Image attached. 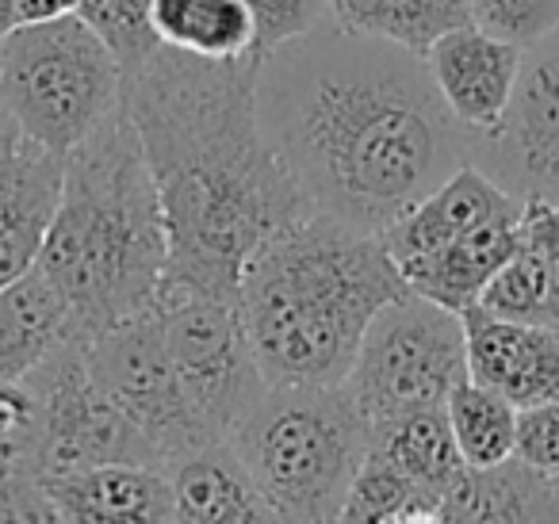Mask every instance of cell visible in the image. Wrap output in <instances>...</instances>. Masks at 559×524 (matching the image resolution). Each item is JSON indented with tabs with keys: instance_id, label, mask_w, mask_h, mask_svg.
Segmentation results:
<instances>
[{
	"instance_id": "1",
	"label": "cell",
	"mask_w": 559,
	"mask_h": 524,
	"mask_svg": "<svg viewBox=\"0 0 559 524\" xmlns=\"http://www.w3.org/2000/svg\"><path fill=\"white\" fill-rule=\"evenodd\" d=\"M257 108L314 211L368 234L472 162L418 50L322 20L261 58Z\"/></svg>"
},
{
	"instance_id": "2",
	"label": "cell",
	"mask_w": 559,
	"mask_h": 524,
	"mask_svg": "<svg viewBox=\"0 0 559 524\" xmlns=\"http://www.w3.org/2000/svg\"><path fill=\"white\" fill-rule=\"evenodd\" d=\"M257 78V55L218 62L162 43L127 81V111L162 192L169 279L238 291L249 257L314 211L264 131Z\"/></svg>"
},
{
	"instance_id": "3",
	"label": "cell",
	"mask_w": 559,
	"mask_h": 524,
	"mask_svg": "<svg viewBox=\"0 0 559 524\" xmlns=\"http://www.w3.org/2000/svg\"><path fill=\"white\" fill-rule=\"evenodd\" d=\"M380 234L311 211L246 261L238 307L269 386H342L372 318L406 295Z\"/></svg>"
},
{
	"instance_id": "4",
	"label": "cell",
	"mask_w": 559,
	"mask_h": 524,
	"mask_svg": "<svg viewBox=\"0 0 559 524\" xmlns=\"http://www.w3.org/2000/svg\"><path fill=\"white\" fill-rule=\"evenodd\" d=\"M39 269L62 287L85 337L154 307L169 269V230L127 104L66 154Z\"/></svg>"
},
{
	"instance_id": "5",
	"label": "cell",
	"mask_w": 559,
	"mask_h": 524,
	"mask_svg": "<svg viewBox=\"0 0 559 524\" xmlns=\"http://www.w3.org/2000/svg\"><path fill=\"white\" fill-rule=\"evenodd\" d=\"M276 521L326 524L342 516L372 429L342 386H269L226 437Z\"/></svg>"
},
{
	"instance_id": "6",
	"label": "cell",
	"mask_w": 559,
	"mask_h": 524,
	"mask_svg": "<svg viewBox=\"0 0 559 524\" xmlns=\"http://www.w3.org/2000/svg\"><path fill=\"white\" fill-rule=\"evenodd\" d=\"M123 104V70L78 12L24 24L0 39V108L55 154L81 146Z\"/></svg>"
},
{
	"instance_id": "7",
	"label": "cell",
	"mask_w": 559,
	"mask_h": 524,
	"mask_svg": "<svg viewBox=\"0 0 559 524\" xmlns=\"http://www.w3.org/2000/svg\"><path fill=\"white\" fill-rule=\"evenodd\" d=\"M464 379V314L406 291L372 318L342 391L376 437L418 409L444 406Z\"/></svg>"
},
{
	"instance_id": "8",
	"label": "cell",
	"mask_w": 559,
	"mask_h": 524,
	"mask_svg": "<svg viewBox=\"0 0 559 524\" xmlns=\"http://www.w3.org/2000/svg\"><path fill=\"white\" fill-rule=\"evenodd\" d=\"M154 310L195 421L211 440H226L269 391L241 322L238 291H207L165 276Z\"/></svg>"
},
{
	"instance_id": "9",
	"label": "cell",
	"mask_w": 559,
	"mask_h": 524,
	"mask_svg": "<svg viewBox=\"0 0 559 524\" xmlns=\"http://www.w3.org/2000/svg\"><path fill=\"white\" fill-rule=\"evenodd\" d=\"M85 360L96 386L111 398V406L146 437L157 463L173 467L188 452L211 444L200 429L185 391H180L177 368L162 337L157 310L146 307L131 318L104 325L85 341Z\"/></svg>"
},
{
	"instance_id": "10",
	"label": "cell",
	"mask_w": 559,
	"mask_h": 524,
	"mask_svg": "<svg viewBox=\"0 0 559 524\" xmlns=\"http://www.w3.org/2000/svg\"><path fill=\"white\" fill-rule=\"evenodd\" d=\"M24 379L43 402V475H66L96 463L162 467L146 437L96 386L85 360V337L66 341Z\"/></svg>"
},
{
	"instance_id": "11",
	"label": "cell",
	"mask_w": 559,
	"mask_h": 524,
	"mask_svg": "<svg viewBox=\"0 0 559 524\" xmlns=\"http://www.w3.org/2000/svg\"><path fill=\"white\" fill-rule=\"evenodd\" d=\"M472 162L521 203H559V32L525 50L510 108L472 142Z\"/></svg>"
},
{
	"instance_id": "12",
	"label": "cell",
	"mask_w": 559,
	"mask_h": 524,
	"mask_svg": "<svg viewBox=\"0 0 559 524\" xmlns=\"http://www.w3.org/2000/svg\"><path fill=\"white\" fill-rule=\"evenodd\" d=\"M66 157L0 119V287L39 264L62 200Z\"/></svg>"
},
{
	"instance_id": "13",
	"label": "cell",
	"mask_w": 559,
	"mask_h": 524,
	"mask_svg": "<svg viewBox=\"0 0 559 524\" xmlns=\"http://www.w3.org/2000/svg\"><path fill=\"white\" fill-rule=\"evenodd\" d=\"M421 58L444 108L472 134V142L498 131L518 88L525 50L475 24H460L444 32Z\"/></svg>"
},
{
	"instance_id": "14",
	"label": "cell",
	"mask_w": 559,
	"mask_h": 524,
	"mask_svg": "<svg viewBox=\"0 0 559 524\" xmlns=\"http://www.w3.org/2000/svg\"><path fill=\"white\" fill-rule=\"evenodd\" d=\"M47 521L62 524H169V475L146 463H96L39 478Z\"/></svg>"
},
{
	"instance_id": "15",
	"label": "cell",
	"mask_w": 559,
	"mask_h": 524,
	"mask_svg": "<svg viewBox=\"0 0 559 524\" xmlns=\"http://www.w3.org/2000/svg\"><path fill=\"white\" fill-rule=\"evenodd\" d=\"M467 376L502 391L518 409L559 398V325L510 322L483 307L464 310Z\"/></svg>"
},
{
	"instance_id": "16",
	"label": "cell",
	"mask_w": 559,
	"mask_h": 524,
	"mask_svg": "<svg viewBox=\"0 0 559 524\" xmlns=\"http://www.w3.org/2000/svg\"><path fill=\"white\" fill-rule=\"evenodd\" d=\"M525 203L513 192H506L490 172H483L475 162L460 165L444 184H437L421 203H414L395 226L380 234L388 253L395 264L411 261V257L433 253V249L449 246V241L464 238V234L479 230L498 218H521Z\"/></svg>"
},
{
	"instance_id": "17",
	"label": "cell",
	"mask_w": 559,
	"mask_h": 524,
	"mask_svg": "<svg viewBox=\"0 0 559 524\" xmlns=\"http://www.w3.org/2000/svg\"><path fill=\"white\" fill-rule=\"evenodd\" d=\"M165 475H169L177 521L188 524L276 521L230 440H211V444L195 448L185 460L165 467Z\"/></svg>"
},
{
	"instance_id": "18",
	"label": "cell",
	"mask_w": 559,
	"mask_h": 524,
	"mask_svg": "<svg viewBox=\"0 0 559 524\" xmlns=\"http://www.w3.org/2000/svg\"><path fill=\"white\" fill-rule=\"evenodd\" d=\"M73 337L85 333L73 318L70 299L39 264L0 287V383L32 376Z\"/></svg>"
},
{
	"instance_id": "19",
	"label": "cell",
	"mask_w": 559,
	"mask_h": 524,
	"mask_svg": "<svg viewBox=\"0 0 559 524\" xmlns=\"http://www.w3.org/2000/svg\"><path fill=\"white\" fill-rule=\"evenodd\" d=\"M521 246V218H498L479 230L464 234V238L449 241V246L433 249V253L411 257L399 264L406 287L421 299H433L441 307L464 314L475 307L483 287L495 279V272L518 253Z\"/></svg>"
},
{
	"instance_id": "20",
	"label": "cell",
	"mask_w": 559,
	"mask_h": 524,
	"mask_svg": "<svg viewBox=\"0 0 559 524\" xmlns=\"http://www.w3.org/2000/svg\"><path fill=\"white\" fill-rule=\"evenodd\" d=\"M437 521H559V478L518 455L495 467H464Z\"/></svg>"
},
{
	"instance_id": "21",
	"label": "cell",
	"mask_w": 559,
	"mask_h": 524,
	"mask_svg": "<svg viewBox=\"0 0 559 524\" xmlns=\"http://www.w3.org/2000/svg\"><path fill=\"white\" fill-rule=\"evenodd\" d=\"M372 448L380 455H388L421 493H429L437 501V513H441L444 493L456 486V478L467 467V460L460 455L456 437H452L444 406L418 409V414L380 429L372 437Z\"/></svg>"
},
{
	"instance_id": "22",
	"label": "cell",
	"mask_w": 559,
	"mask_h": 524,
	"mask_svg": "<svg viewBox=\"0 0 559 524\" xmlns=\"http://www.w3.org/2000/svg\"><path fill=\"white\" fill-rule=\"evenodd\" d=\"M330 20L353 35H372L426 55L444 32L472 24V12L467 0H330Z\"/></svg>"
},
{
	"instance_id": "23",
	"label": "cell",
	"mask_w": 559,
	"mask_h": 524,
	"mask_svg": "<svg viewBox=\"0 0 559 524\" xmlns=\"http://www.w3.org/2000/svg\"><path fill=\"white\" fill-rule=\"evenodd\" d=\"M154 27L165 47L195 58L253 55V16L246 0H154Z\"/></svg>"
},
{
	"instance_id": "24",
	"label": "cell",
	"mask_w": 559,
	"mask_h": 524,
	"mask_svg": "<svg viewBox=\"0 0 559 524\" xmlns=\"http://www.w3.org/2000/svg\"><path fill=\"white\" fill-rule=\"evenodd\" d=\"M444 414H449L452 437H456L467 467H495V463L510 460L513 448H518L521 409L502 391L475 383L472 376L449 394Z\"/></svg>"
},
{
	"instance_id": "25",
	"label": "cell",
	"mask_w": 559,
	"mask_h": 524,
	"mask_svg": "<svg viewBox=\"0 0 559 524\" xmlns=\"http://www.w3.org/2000/svg\"><path fill=\"white\" fill-rule=\"evenodd\" d=\"M342 524H437V501L421 493L388 455H365L349 498L342 505Z\"/></svg>"
},
{
	"instance_id": "26",
	"label": "cell",
	"mask_w": 559,
	"mask_h": 524,
	"mask_svg": "<svg viewBox=\"0 0 559 524\" xmlns=\"http://www.w3.org/2000/svg\"><path fill=\"white\" fill-rule=\"evenodd\" d=\"M78 16L108 43L127 81L162 47L154 27V0H78Z\"/></svg>"
},
{
	"instance_id": "27",
	"label": "cell",
	"mask_w": 559,
	"mask_h": 524,
	"mask_svg": "<svg viewBox=\"0 0 559 524\" xmlns=\"http://www.w3.org/2000/svg\"><path fill=\"white\" fill-rule=\"evenodd\" d=\"M548 302H551V269L533 246L521 241L518 253L495 272L487 287H483L475 307L490 310L510 322H548Z\"/></svg>"
},
{
	"instance_id": "28",
	"label": "cell",
	"mask_w": 559,
	"mask_h": 524,
	"mask_svg": "<svg viewBox=\"0 0 559 524\" xmlns=\"http://www.w3.org/2000/svg\"><path fill=\"white\" fill-rule=\"evenodd\" d=\"M472 24L528 50L559 32V0H467Z\"/></svg>"
},
{
	"instance_id": "29",
	"label": "cell",
	"mask_w": 559,
	"mask_h": 524,
	"mask_svg": "<svg viewBox=\"0 0 559 524\" xmlns=\"http://www.w3.org/2000/svg\"><path fill=\"white\" fill-rule=\"evenodd\" d=\"M253 16V55L269 58L330 16V0H246Z\"/></svg>"
},
{
	"instance_id": "30",
	"label": "cell",
	"mask_w": 559,
	"mask_h": 524,
	"mask_svg": "<svg viewBox=\"0 0 559 524\" xmlns=\"http://www.w3.org/2000/svg\"><path fill=\"white\" fill-rule=\"evenodd\" d=\"M518 460L559 478V398L536 402L518 414Z\"/></svg>"
},
{
	"instance_id": "31",
	"label": "cell",
	"mask_w": 559,
	"mask_h": 524,
	"mask_svg": "<svg viewBox=\"0 0 559 524\" xmlns=\"http://www.w3.org/2000/svg\"><path fill=\"white\" fill-rule=\"evenodd\" d=\"M20 24H24L20 20V0H0V39H9Z\"/></svg>"
},
{
	"instance_id": "32",
	"label": "cell",
	"mask_w": 559,
	"mask_h": 524,
	"mask_svg": "<svg viewBox=\"0 0 559 524\" xmlns=\"http://www.w3.org/2000/svg\"><path fill=\"white\" fill-rule=\"evenodd\" d=\"M4 116H9V111H4V108H0V119H4Z\"/></svg>"
}]
</instances>
